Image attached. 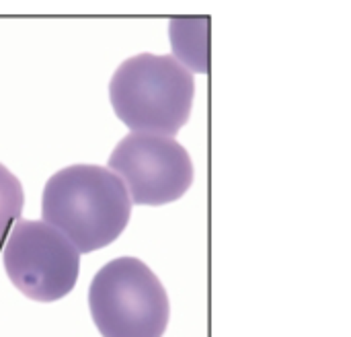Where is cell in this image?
I'll list each match as a JSON object with an SVG mask.
<instances>
[{
	"label": "cell",
	"mask_w": 351,
	"mask_h": 337,
	"mask_svg": "<svg viewBox=\"0 0 351 337\" xmlns=\"http://www.w3.org/2000/svg\"><path fill=\"white\" fill-rule=\"evenodd\" d=\"M41 216L80 253H90L111 245L123 233L132 216V198L113 171L72 165L45 183Z\"/></svg>",
	"instance_id": "obj_1"
},
{
	"label": "cell",
	"mask_w": 351,
	"mask_h": 337,
	"mask_svg": "<svg viewBox=\"0 0 351 337\" xmlns=\"http://www.w3.org/2000/svg\"><path fill=\"white\" fill-rule=\"evenodd\" d=\"M193 95L191 72L173 56H134L109 82L113 111L134 134L173 138L189 119Z\"/></svg>",
	"instance_id": "obj_2"
},
{
	"label": "cell",
	"mask_w": 351,
	"mask_h": 337,
	"mask_svg": "<svg viewBox=\"0 0 351 337\" xmlns=\"http://www.w3.org/2000/svg\"><path fill=\"white\" fill-rule=\"evenodd\" d=\"M88 309L103 337H162L171 315L165 286L138 257H117L95 274Z\"/></svg>",
	"instance_id": "obj_3"
},
{
	"label": "cell",
	"mask_w": 351,
	"mask_h": 337,
	"mask_svg": "<svg viewBox=\"0 0 351 337\" xmlns=\"http://www.w3.org/2000/svg\"><path fill=\"white\" fill-rule=\"evenodd\" d=\"M10 282L27 299L53 303L72 292L80 270V251L53 226L16 220L2 253Z\"/></svg>",
	"instance_id": "obj_4"
},
{
	"label": "cell",
	"mask_w": 351,
	"mask_h": 337,
	"mask_svg": "<svg viewBox=\"0 0 351 337\" xmlns=\"http://www.w3.org/2000/svg\"><path fill=\"white\" fill-rule=\"evenodd\" d=\"M109 171L125 181L138 206L171 204L193 183L189 152L173 138L152 134H128L111 152Z\"/></svg>",
	"instance_id": "obj_5"
},
{
	"label": "cell",
	"mask_w": 351,
	"mask_h": 337,
	"mask_svg": "<svg viewBox=\"0 0 351 337\" xmlns=\"http://www.w3.org/2000/svg\"><path fill=\"white\" fill-rule=\"evenodd\" d=\"M177 25L173 27L175 31H181V35H173V47H175V54L193 70L197 72H208L210 66H208V23L210 19L202 16V19H175ZM179 60V62H181Z\"/></svg>",
	"instance_id": "obj_6"
},
{
	"label": "cell",
	"mask_w": 351,
	"mask_h": 337,
	"mask_svg": "<svg viewBox=\"0 0 351 337\" xmlns=\"http://www.w3.org/2000/svg\"><path fill=\"white\" fill-rule=\"evenodd\" d=\"M23 204L25 194L21 181L4 165H0V241L6 235L8 226L14 220H21Z\"/></svg>",
	"instance_id": "obj_7"
}]
</instances>
